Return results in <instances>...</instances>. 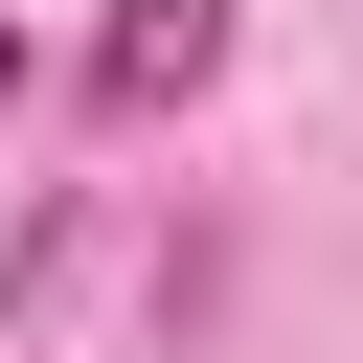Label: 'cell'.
<instances>
[{"label": "cell", "mask_w": 363, "mask_h": 363, "mask_svg": "<svg viewBox=\"0 0 363 363\" xmlns=\"http://www.w3.org/2000/svg\"><path fill=\"white\" fill-rule=\"evenodd\" d=\"M204 68H227V0H136V23H113V91H136V113L204 91Z\"/></svg>", "instance_id": "6da1fadb"}]
</instances>
